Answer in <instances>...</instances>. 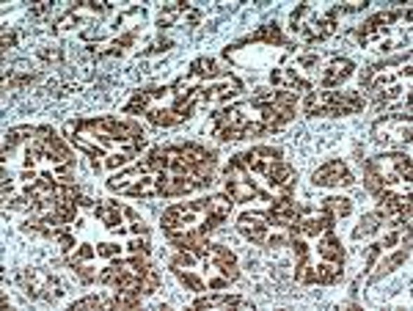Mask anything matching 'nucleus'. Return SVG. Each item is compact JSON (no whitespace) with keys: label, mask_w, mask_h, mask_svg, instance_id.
<instances>
[{"label":"nucleus","mask_w":413,"mask_h":311,"mask_svg":"<svg viewBox=\"0 0 413 311\" xmlns=\"http://www.w3.org/2000/svg\"><path fill=\"white\" fill-rule=\"evenodd\" d=\"M367 108L361 91H309L303 102L306 116H353Z\"/></svg>","instance_id":"f257e3e1"},{"label":"nucleus","mask_w":413,"mask_h":311,"mask_svg":"<svg viewBox=\"0 0 413 311\" xmlns=\"http://www.w3.org/2000/svg\"><path fill=\"white\" fill-rule=\"evenodd\" d=\"M17 284L31 300H44V303H55L67 289L61 278H55L47 270H39V268H22L17 272Z\"/></svg>","instance_id":"f03ea898"},{"label":"nucleus","mask_w":413,"mask_h":311,"mask_svg":"<svg viewBox=\"0 0 413 311\" xmlns=\"http://www.w3.org/2000/svg\"><path fill=\"white\" fill-rule=\"evenodd\" d=\"M370 163V168L375 171L377 177L383 179L386 188L391 185H411V174H413V160L411 155L405 152H386V155H377V157H364Z\"/></svg>","instance_id":"7ed1b4c3"},{"label":"nucleus","mask_w":413,"mask_h":311,"mask_svg":"<svg viewBox=\"0 0 413 311\" xmlns=\"http://www.w3.org/2000/svg\"><path fill=\"white\" fill-rule=\"evenodd\" d=\"M372 138L377 144H394V146H408L411 144V113H386L372 124Z\"/></svg>","instance_id":"20e7f679"},{"label":"nucleus","mask_w":413,"mask_h":311,"mask_svg":"<svg viewBox=\"0 0 413 311\" xmlns=\"http://www.w3.org/2000/svg\"><path fill=\"white\" fill-rule=\"evenodd\" d=\"M311 185L314 188H353L356 185V177L350 174V168L344 165V160L334 157V160L323 163L320 168H314Z\"/></svg>","instance_id":"39448f33"},{"label":"nucleus","mask_w":413,"mask_h":311,"mask_svg":"<svg viewBox=\"0 0 413 311\" xmlns=\"http://www.w3.org/2000/svg\"><path fill=\"white\" fill-rule=\"evenodd\" d=\"M337 20H339V14H337V8L331 6L325 14H311V22H303V28L298 31L303 36V41L311 47V44H320V41H325V39H331L334 34H337Z\"/></svg>","instance_id":"423d86ee"},{"label":"nucleus","mask_w":413,"mask_h":311,"mask_svg":"<svg viewBox=\"0 0 413 311\" xmlns=\"http://www.w3.org/2000/svg\"><path fill=\"white\" fill-rule=\"evenodd\" d=\"M262 215L264 221L276 229H292L301 218V204L292 201V195H278V198H273V207Z\"/></svg>","instance_id":"0eeeda50"},{"label":"nucleus","mask_w":413,"mask_h":311,"mask_svg":"<svg viewBox=\"0 0 413 311\" xmlns=\"http://www.w3.org/2000/svg\"><path fill=\"white\" fill-rule=\"evenodd\" d=\"M201 259H204V262H207L210 268L221 270V275H224V278H229V281H237V278H240L237 256H234V251H229V245H218V242H210Z\"/></svg>","instance_id":"6e6552de"},{"label":"nucleus","mask_w":413,"mask_h":311,"mask_svg":"<svg viewBox=\"0 0 413 311\" xmlns=\"http://www.w3.org/2000/svg\"><path fill=\"white\" fill-rule=\"evenodd\" d=\"M237 157L243 160V165H245L248 171L267 177V171H270L276 163L284 160V152H281L278 146H254V149H248V152H240Z\"/></svg>","instance_id":"1a4fd4ad"},{"label":"nucleus","mask_w":413,"mask_h":311,"mask_svg":"<svg viewBox=\"0 0 413 311\" xmlns=\"http://www.w3.org/2000/svg\"><path fill=\"white\" fill-rule=\"evenodd\" d=\"M353 72H356V64L350 61V58H341V55H334L325 67H320V72H317V80H320V85L323 88H339L341 83L347 78H353Z\"/></svg>","instance_id":"9d476101"},{"label":"nucleus","mask_w":413,"mask_h":311,"mask_svg":"<svg viewBox=\"0 0 413 311\" xmlns=\"http://www.w3.org/2000/svg\"><path fill=\"white\" fill-rule=\"evenodd\" d=\"M237 232L243 234L251 245H264L267 237H270V223H264V215L243 212V215L237 218Z\"/></svg>","instance_id":"9b49d317"},{"label":"nucleus","mask_w":413,"mask_h":311,"mask_svg":"<svg viewBox=\"0 0 413 311\" xmlns=\"http://www.w3.org/2000/svg\"><path fill=\"white\" fill-rule=\"evenodd\" d=\"M267 185H270L273 191H278L281 195H290L295 191V185H298V171H295V165H290L287 160L276 163V165L267 171Z\"/></svg>","instance_id":"f8f14e48"},{"label":"nucleus","mask_w":413,"mask_h":311,"mask_svg":"<svg viewBox=\"0 0 413 311\" xmlns=\"http://www.w3.org/2000/svg\"><path fill=\"white\" fill-rule=\"evenodd\" d=\"M245 44H264V47H290L284 34H281V25L278 22H264L259 25L254 34H248L245 39L234 41L231 47H245Z\"/></svg>","instance_id":"ddd939ff"},{"label":"nucleus","mask_w":413,"mask_h":311,"mask_svg":"<svg viewBox=\"0 0 413 311\" xmlns=\"http://www.w3.org/2000/svg\"><path fill=\"white\" fill-rule=\"evenodd\" d=\"M240 91H243V83L229 75L226 83H218V85H201V102H207V105L229 102V99H234Z\"/></svg>","instance_id":"4468645a"},{"label":"nucleus","mask_w":413,"mask_h":311,"mask_svg":"<svg viewBox=\"0 0 413 311\" xmlns=\"http://www.w3.org/2000/svg\"><path fill=\"white\" fill-rule=\"evenodd\" d=\"M317 254L325 259V262H334V265H344V245L339 240L337 229H328L317 237Z\"/></svg>","instance_id":"2eb2a0df"},{"label":"nucleus","mask_w":413,"mask_h":311,"mask_svg":"<svg viewBox=\"0 0 413 311\" xmlns=\"http://www.w3.org/2000/svg\"><path fill=\"white\" fill-rule=\"evenodd\" d=\"M226 193L231 195V201L234 204H245V201H254V198H259V201H273L270 195L259 191L251 179H234V182H224Z\"/></svg>","instance_id":"dca6fc26"},{"label":"nucleus","mask_w":413,"mask_h":311,"mask_svg":"<svg viewBox=\"0 0 413 311\" xmlns=\"http://www.w3.org/2000/svg\"><path fill=\"white\" fill-rule=\"evenodd\" d=\"M229 78V72L221 69L212 58H196L193 64H190L188 69V85L190 83H201V80H226Z\"/></svg>","instance_id":"f3484780"},{"label":"nucleus","mask_w":413,"mask_h":311,"mask_svg":"<svg viewBox=\"0 0 413 311\" xmlns=\"http://www.w3.org/2000/svg\"><path fill=\"white\" fill-rule=\"evenodd\" d=\"M94 215H97V221L105 226V229H111V232H119L124 234L127 229L121 226V204L119 201H100L97 207H94Z\"/></svg>","instance_id":"a211bd4d"},{"label":"nucleus","mask_w":413,"mask_h":311,"mask_svg":"<svg viewBox=\"0 0 413 311\" xmlns=\"http://www.w3.org/2000/svg\"><path fill=\"white\" fill-rule=\"evenodd\" d=\"M147 174H149V171H147L144 163H138V165H133V168H127V171H119V174H113L111 179H108V191L121 195L130 185H135V182L144 179Z\"/></svg>","instance_id":"6ab92c4d"},{"label":"nucleus","mask_w":413,"mask_h":311,"mask_svg":"<svg viewBox=\"0 0 413 311\" xmlns=\"http://www.w3.org/2000/svg\"><path fill=\"white\" fill-rule=\"evenodd\" d=\"M344 265H334V262H320V265H314L311 270H309V278H306V284H325V286H331V284H339L341 281V270Z\"/></svg>","instance_id":"aec40b11"},{"label":"nucleus","mask_w":413,"mask_h":311,"mask_svg":"<svg viewBox=\"0 0 413 311\" xmlns=\"http://www.w3.org/2000/svg\"><path fill=\"white\" fill-rule=\"evenodd\" d=\"M245 300L240 295H224V292H215V295H204V298H196L190 306L193 309H237L243 306Z\"/></svg>","instance_id":"412c9836"},{"label":"nucleus","mask_w":413,"mask_h":311,"mask_svg":"<svg viewBox=\"0 0 413 311\" xmlns=\"http://www.w3.org/2000/svg\"><path fill=\"white\" fill-rule=\"evenodd\" d=\"M411 256V248H405L402 245V251H397V254H391L388 259H383L380 265H375V270H372V275H370V284H377L383 275H388V272H394L400 265H405V259Z\"/></svg>","instance_id":"4be33fe9"},{"label":"nucleus","mask_w":413,"mask_h":311,"mask_svg":"<svg viewBox=\"0 0 413 311\" xmlns=\"http://www.w3.org/2000/svg\"><path fill=\"white\" fill-rule=\"evenodd\" d=\"M141 163L147 165L149 174H165L168 165H171V155H168V146H154L147 155L141 157Z\"/></svg>","instance_id":"5701e85b"},{"label":"nucleus","mask_w":413,"mask_h":311,"mask_svg":"<svg viewBox=\"0 0 413 311\" xmlns=\"http://www.w3.org/2000/svg\"><path fill=\"white\" fill-rule=\"evenodd\" d=\"M188 11H190V3H185V0L165 3V6H163V11H160V17H157V28L163 31V28L177 25V22H180V17H182V14H188Z\"/></svg>","instance_id":"b1692460"},{"label":"nucleus","mask_w":413,"mask_h":311,"mask_svg":"<svg viewBox=\"0 0 413 311\" xmlns=\"http://www.w3.org/2000/svg\"><path fill=\"white\" fill-rule=\"evenodd\" d=\"M320 209L328 212L334 221H339V218H347L353 212V201L347 195H328V198L320 201Z\"/></svg>","instance_id":"393cba45"},{"label":"nucleus","mask_w":413,"mask_h":311,"mask_svg":"<svg viewBox=\"0 0 413 311\" xmlns=\"http://www.w3.org/2000/svg\"><path fill=\"white\" fill-rule=\"evenodd\" d=\"M383 226V215L380 212H367L364 218H361V223L353 229V240H364V237H370V234H375L377 229Z\"/></svg>","instance_id":"a878e982"},{"label":"nucleus","mask_w":413,"mask_h":311,"mask_svg":"<svg viewBox=\"0 0 413 311\" xmlns=\"http://www.w3.org/2000/svg\"><path fill=\"white\" fill-rule=\"evenodd\" d=\"M144 116H147V121L154 124V127H177V124H182L180 116H177L171 108H149Z\"/></svg>","instance_id":"bb28decb"},{"label":"nucleus","mask_w":413,"mask_h":311,"mask_svg":"<svg viewBox=\"0 0 413 311\" xmlns=\"http://www.w3.org/2000/svg\"><path fill=\"white\" fill-rule=\"evenodd\" d=\"M171 272L180 278V284H182V286H188L190 292H204V289H207V284H204L198 275H193L190 270H182V268H171Z\"/></svg>","instance_id":"cd10ccee"},{"label":"nucleus","mask_w":413,"mask_h":311,"mask_svg":"<svg viewBox=\"0 0 413 311\" xmlns=\"http://www.w3.org/2000/svg\"><path fill=\"white\" fill-rule=\"evenodd\" d=\"M361 168H364V188H367L372 195H377L383 188H386V185H383V179H380L375 171L370 168V163H367V160H361Z\"/></svg>","instance_id":"c85d7f7f"},{"label":"nucleus","mask_w":413,"mask_h":311,"mask_svg":"<svg viewBox=\"0 0 413 311\" xmlns=\"http://www.w3.org/2000/svg\"><path fill=\"white\" fill-rule=\"evenodd\" d=\"M160 289V270L149 268V270L141 275V295H154Z\"/></svg>","instance_id":"c756f323"},{"label":"nucleus","mask_w":413,"mask_h":311,"mask_svg":"<svg viewBox=\"0 0 413 311\" xmlns=\"http://www.w3.org/2000/svg\"><path fill=\"white\" fill-rule=\"evenodd\" d=\"M94 256H97V248H94V245H88V242H80L75 254H69V256H67V265H72V262H91Z\"/></svg>","instance_id":"7c9ffc66"},{"label":"nucleus","mask_w":413,"mask_h":311,"mask_svg":"<svg viewBox=\"0 0 413 311\" xmlns=\"http://www.w3.org/2000/svg\"><path fill=\"white\" fill-rule=\"evenodd\" d=\"M311 14H314V8H311L309 3H301V6H295V8H292L290 22H292V31H295V34L303 28V20H306V17H311Z\"/></svg>","instance_id":"2f4dec72"},{"label":"nucleus","mask_w":413,"mask_h":311,"mask_svg":"<svg viewBox=\"0 0 413 311\" xmlns=\"http://www.w3.org/2000/svg\"><path fill=\"white\" fill-rule=\"evenodd\" d=\"M55 242L61 245V251H64L67 256H69V254L75 251V245H77L75 234H72V232H67L64 226H58V229H55Z\"/></svg>","instance_id":"473e14b6"},{"label":"nucleus","mask_w":413,"mask_h":311,"mask_svg":"<svg viewBox=\"0 0 413 311\" xmlns=\"http://www.w3.org/2000/svg\"><path fill=\"white\" fill-rule=\"evenodd\" d=\"M69 268H72V270L77 272L80 284H86V286H88V284H94V281H100V275H97V270H94V268H88V265H83V262H72Z\"/></svg>","instance_id":"72a5a7b5"},{"label":"nucleus","mask_w":413,"mask_h":311,"mask_svg":"<svg viewBox=\"0 0 413 311\" xmlns=\"http://www.w3.org/2000/svg\"><path fill=\"white\" fill-rule=\"evenodd\" d=\"M86 309H105V298L102 295H88L72 303V311H86Z\"/></svg>","instance_id":"f704fd0d"},{"label":"nucleus","mask_w":413,"mask_h":311,"mask_svg":"<svg viewBox=\"0 0 413 311\" xmlns=\"http://www.w3.org/2000/svg\"><path fill=\"white\" fill-rule=\"evenodd\" d=\"M124 248H127L130 254H147V256H149V254H151L149 234H138V237H135V240H130Z\"/></svg>","instance_id":"c9c22d12"},{"label":"nucleus","mask_w":413,"mask_h":311,"mask_svg":"<svg viewBox=\"0 0 413 311\" xmlns=\"http://www.w3.org/2000/svg\"><path fill=\"white\" fill-rule=\"evenodd\" d=\"M196 262H198L196 254H190V251H177L174 259H171V268H185V270H188V268H193Z\"/></svg>","instance_id":"e433bc0d"},{"label":"nucleus","mask_w":413,"mask_h":311,"mask_svg":"<svg viewBox=\"0 0 413 311\" xmlns=\"http://www.w3.org/2000/svg\"><path fill=\"white\" fill-rule=\"evenodd\" d=\"M133 160H135V155H130V152H116V155H111L105 160V165H108L111 171H116V168H127Z\"/></svg>","instance_id":"4c0bfd02"},{"label":"nucleus","mask_w":413,"mask_h":311,"mask_svg":"<svg viewBox=\"0 0 413 311\" xmlns=\"http://www.w3.org/2000/svg\"><path fill=\"white\" fill-rule=\"evenodd\" d=\"M121 248H124V245H119V242H100V245H97V256L113 259V256L121 254Z\"/></svg>","instance_id":"58836bf2"},{"label":"nucleus","mask_w":413,"mask_h":311,"mask_svg":"<svg viewBox=\"0 0 413 311\" xmlns=\"http://www.w3.org/2000/svg\"><path fill=\"white\" fill-rule=\"evenodd\" d=\"M39 58L47 61V64H58V61L64 58V53H61V47H53V50H50V47H41V50H39Z\"/></svg>","instance_id":"ea45409f"},{"label":"nucleus","mask_w":413,"mask_h":311,"mask_svg":"<svg viewBox=\"0 0 413 311\" xmlns=\"http://www.w3.org/2000/svg\"><path fill=\"white\" fill-rule=\"evenodd\" d=\"M174 47V41L171 39H154L149 44V50H144V55H157V53H165V50H171Z\"/></svg>","instance_id":"a19ab883"},{"label":"nucleus","mask_w":413,"mask_h":311,"mask_svg":"<svg viewBox=\"0 0 413 311\" xmlns=\"http://www.w3.org/2000/svg\"><path fill=\"white\" fill-rule=\"evenodd\" d=\"M53 14V3H36L34 8H31V17L34 20H44V17H50Z\"/></svg>","instance_id":"79ce46f5"},{"label":"nucleus","mask_w":413,"mask_h":311,"mask_svg":"<svg viewBox=\"0 0 413 311\" xmlns=\"http://www.w3.org/2000/svg\"><path fill=\"white\" fill-rule=\"evenodd\" d=\"M380 251H383V245L377 242V245H372L370 251H367V270H372L377 265V256H380Z\"/></svg>","instance_id":"37998d69"},{"label":"nucleus","mask_w":413,"mask_h":311,"mask_svg":"<svg viewBox=\"0 0 413 311\" xmlns=\"http://www.w3.org/2000/svg\"><path fill=\"white\" fill-rule=\"evenodd\" d=\"M130 232L135 234V237H138V234H149V226H147L141 218H135V221H133V226H130Z\"/></svg>","instance_id":"c03bdc74"},{"label":"nucleus","mask_w":413,"mask_h":311,"mask_svg":"<svg viewBox=\"0 0 413 311\" xmlns=\"http://www.w3.org/2000/svg\"><path fill=\"white\" fill-rule=\"evenodd\" d=\"M17 41H20V36L14 31H3V47H17Z\"/></svg>","instance_id":"a18cd8bd"},{"label":"nucleus","mask_w":413,"mask_h":311,"mask_svg":"<svg viewBox=\"0 0 413 311\" xmlns=\"http://www.w3.org/2000/svg\"><path fill=\"white\" fill-rule=\"evenodd\" d=\"M397 242H400V234H397V232H391V234H386V240H383L380 245H383V248H394Z\"/></svg>","instance_id":"49530a36"}]
</instances>
